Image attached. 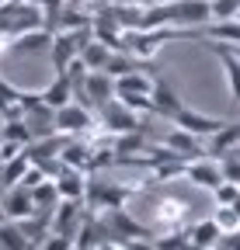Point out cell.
<instances>
[{"label": "cell", "mask_w": 240, "mask_h": 250, "mask_svg": "<svg viewBox=\"0 0 240 250\" xmlns=\"http://www.w3.org/2000/svg\"><path fill=\"white\" fill-rule=\"evenodd\" d=\"M167 4V24L185 28L202 35L205 24H213V4L209 0H164Z\"/></svg>", "instance_id": "1"}, {"label": "cell", "mask_w": 240, "mask_h": 250, "mask_svg": "<svg viewBox=\"0 0 240 250\" xmlns=\"http://www.w3.org/2000/svg\"><path fill=\"white\" fill-rule=\"evenodd\" d=\"M129 198H136V188L111 184V181H98V177L87 181V195H84V202L91 205L94 212H105V208H122Z\"/></svg>", "instance_id": "2"}, {"label": "cell", "mask_w": 240, "mask_h": 250, "mask_svg": "<svg viewBox=\"0 0 240 250\" xmlns=\"http://www.w3.org/2000/svg\"><path fill=\"white\" fill-rule=\"evenodd\" d=\"M98 129V118H94V108H87L80 101H70L63 108H56V132L63 136H84Z\"/></svg>", "instance_id": "3"}, {"label": "cell", "mask_w": 240, "mask_h": 250, "mask_svg": "<svg viewBox=\"0 0 240 250\" xmlns=\"http://www.w3.org/2000/svg\"><path fill=\"white\" fill-rule=\"evenodd\" d=\"M209 52H213L219 62H223V70H226V87H230V98H233V104L240 108V56L233 52V45L230 42H219V39H198Z\"/></svg>", "instance_id": "4"}, {"label": "cell", "mask_w": 240, "mask_h": 250, "mask_svg": "<svg viewBox=\"0 0 240 250\" xmlns=\"http://www.w3.org/2000/svg\"><path fill=\"white\" fill-rule=\"evenodd\" d=\"M101 129H108L111 136H122V132H136V129H143V122L136 118V111L122 101V98H118V94H115V98L111 101H105L101 104Z\"/></svg>", "instance_id": "5"}, {"label": "cell", "mask_w": 240, "mask_h": 250, "mask_svg": "<svg viewBox=\"0 0 240 250\" xmlns=\"http://www.w3.org/2000/svg\"><path fill=\"white\" fill-rule=\"evenodd\" d=\"M84 198H63L56 208H52V215H49V233H59V236H77V229H80V223H84Z\"/></svg>", "instance_id": "6"}, {"label": "cell", "mask_w": 240, "mask_h": 250, "mask_svg": "<svg viewBox=\"0 0 240 250\" xmlns=\"http://www.w3.org/2000/svg\"><path fill=\"white\" fill-rule=\"evenodd\" d=\"M0 212H4V219H28L35 212V198H32V188L28 184H11L4 198H0Z\"/></svg>", "instance_id": "7"}, {"label": "cell", "mask_w": 240, "mask_h": 250, "mask_svg": "<svg viewBox=\"0 0 240 250\" xmlns=\"http://www.w3.org/2000/svg\"><path fill=\"white\" fill-rule=\"evenodd\" d=\"M185 177L192 181V184H198V188H213L223 181V164L219 160H205V156H195V160H188L185 164Z\"/></svg>", "instance_id": "8"}, {"label": "cell", "mask_w": 240, "mask_h": 250, "mask_svg": "<svg viewBox=\"0 0 240 250\" xmlns=\"http://www.w3.org/2000/svg\"><path fill=\"white\" fill-rule=\"evenodd\" d=\"M174 125H181V129H188V132H195L198 139H209L216 129H223V118H213V115H202V111H195V108H181L177 111V118H174Z\"/></svg>", "instance_id": "9"}, {"label": "cell", "mask_w": 240, "mask_h": 250, "mask_svg": "<svg viewBox=\"0 0 240 250\" xmlns=\"http://www.w3.org/2000/svg\"><path fill=\"white\" fill-rule=\"evenodd\" d=\"M164 146H171L181 160H195V156H202L205 149H202V139L195 136V132H188V129H181V125H174V129L164 136Z\"/></svg>", "instance_id": "10"}, {"label": "cell", "mask_w": 240, "mask_h": 250, "mask_svg": "<svg viewBox=\"0 0 240 250\" xmlns=\"http://www.w3.org/2000/svg\"><path fill=\"white\" fill-rule=\"evenodd\" d=\"M150 101H153V111L160 115V118H177V111H181L185 104H181V98L174 94V87L167 83V80H160L157 77V83H153V94H150Z\"/></svg>", "instance_id": "11"}, {"label": "cell", "mask_w": 240, "mask_h": 250, "mask_svg": "<svg viewBox=\"0 0 240 250\" xmlns=\"http://www.w3.org/2000/svg\"><path fill=\"white\" fill-rule=\"evenodd\" d=\"M157 77H150L146 66H136L122 77H115V94H153Z\"/></svg>", "instance_id": "12"}, {"label": "cell", "mask_w": 240, "mask_h": 250, "mask_svg": "<svg viewBox=\"0 0 240 250\" xmlns=\"http://www.w3.org/2000/svg\"><path fill=\"white\" fill-rule=\"evenodd\" d=\"M87 170H80V167H63L56 174V188H59V195L63 198H84L87 195Z\"/></svg>", "instance_id": "13"}, {"label": "cell", "mask_w": 240, "mask_h": 250, "mask_svg": "<svg viewBox=\"0 0 240 250\" xmlns=\"http://www.w3.org/2000/svg\"><path fill=\"white\" fill-rule=\"evenodd\" d=\"M157 208V233H164V229H177L185 223V215H188V208L181 205V202H174V198H164V202H157L153 205Z\"/></svg>", "instance_id": "14"}, {"label": "cell", "mask_w": 240, "mask_h": 250, "mask_svg": "<svg viewBox=\"0 0 240 250\" xmlns=\"http://www.w3.org/2000/svg\"><path fill=\"white\" fill-rule=\"evenodd\" d=\"M188 233H192V247H202V250L223 243V226L216 223V215H213V219H202V223H195Z\"/></svg>", "instance_id": "15"}, {"label": "cell", "mask_w": 240, "mask_h": 250, "mask_svg": "<svg viewBox=\"0 0 240 250\" xmlns=\"http://www.w3.org/2000/svg\"><path fill=\"white\" fill-rule=\"evenodd\" d=\"M42 98H45L49 108H63V104H70V101H73V83H70V77H66V73H56L52 83L42 90Z\"/></svg>", "instance_id": "16"}, {"label": "cell", "mask_w": 240, "mask_h": 250, "mask_svg": "<svg viewBox=\"0 0 240 250\" xmlns=\"http://www.w3.org/2000/svg\"><path fill=\"white\" fill-rule=\"evenodd\" d=\"M233 146H240V125H237V122H226L223 129H216L213 136H209V149H205V153L223 156V153H230Z\"/></svg>", "instance_id": "17"}, {"label": "cell", "mask_w": 240, "mask_h": 250, "mask_svg": "<svg viewBox=\"0 0 240 250\" xmlns=\"http://www.w3.org/2000/svg\"><path fill=\"white\" fill-rule=\"evenodd\" d=\"M0 247H4V250H28L35 243L28 240V233L21 229L18 219H4V223H0Z\"/></svg>", "instance_id": "18"}, {"label": "cell", "mask_w": 240, "mask_h": 250, "mask_svg": "<svg viewBox=\"0 0 240 250\" xmlns=\"http://www.w3.org/2000/svg\"><path fill=\"white\" fill-rule=\"evenodd\" d=\"M32 198H35V212H49V215H52V208L59 202H63V195H59V188H56L52 177H45L42 184L32 188Z\"/></svg>", "instance_id": "19"}, {"label": "cell", "mask_w": 240, "mask_h": 250, "mask_svg": "<svg viewBox=\"0 0 240 250\" xmlns=\"http://www.w3.org/2000/svg\"><path fill=\"white\" fill-rule=\"evenodd\" d=\"M32 167V156H28L24 149L18 153V156H7L4 164H0V177H4V188H11V184H21V177H24V170Z\"/></svg>", "instance_id": "20"}, {"label": "cell", "mask_w": 240, "mask_h": 250, "mask_svg": "<svg viewBox=\"0 0 240 250\" xmlns=\"http://www.w3.org/2000/svg\"><path fill=\"white\" fill-rule=\"evenodd\" d=\"M24 108H21V90L11 87L4 77H0V118H21Z\"/></svg>", "instance_id": "21"}, {"label": "cell", "mask_w": 240, "mask_h": 250, "mask_svg": "<svg viewBox=\"0 0 240 250\" xmlns=\"http://www.w3.org/2000/svg\"><path fill=\"white\" fill-rule=\"evenodd\" d=\"M108 56H111V45H108V42H101V39H91V42L80 49V59L87 62V70H105Z\"/></svg>", "instance_id": "22"}, {"label": "cell", "mask_w": 240, "mask_h": 250, "mask_svg": "<svg viewBox=\"0 0 240 250\" xmlns=\"http://www.w3.org/2000/svg\"><path fill=\"white\" fill-rule=\"evenodd\" d=\"M237 195H240V184H237V181H230V177H223V181L213 188L216 205H233V202H237Z\"/></svg>", "instance_id": "23"}, {"label": "cell", "mask_w": 240, "mask_h": 250, "mask_svg": "<svg viewBox=\"0 0 240 250\" xmlns=\"http://www.w3.org/2000/svg\"><path fill=\"white\" fill-rule=\"evenodd\" d=\"M216 223L223 226V233H233V229H240V212H237L233 205H219Z\"/></svg>", "instance_id": "24"}, {"label": "cell", "mask_w": 240, "mask_h": 250, "mask_svg": "<svg viewBox=\"0 0 240 250\" xmlns=\"http://www.w3.org/2000/svg\"><path fill=\"white\" fill-rule=\"evenodd\" d=\"M209 4H213V21L237 18V11H240V0H209Z\"/></svg>", "instance_id": "25"}, {"label": "cell", "mask_w": 240, "mask_h": 250, "mask_svg": "<svg viewBox=\"0 0 240 250\" xmlns=\"http://www.w3.org/2000/svg\"><path fill=\"white\" fill-rule=\"evenodd\" d=\"M146 4H164V0H146Z\"/></svg>", "instance_id": "26"}, {"label": "cell", "mask_w": 240, "mask_h": 250, "mask_svg": "<svg viewBox=\"0 0 240 250\" xmlns=\"http://www.w3.org/2000/svg\"><path fill=\"white\" fill-rule=\"evenodd\" d=\"M237 18H240V11H237Z\"/></svg>", "instance_id": "27"}]
</instances>
